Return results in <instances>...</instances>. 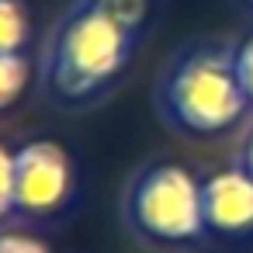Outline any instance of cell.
<instances>
[{"mask_svg": "<svg viewBox=\"0 0 253 253\" xmlns=\"http://www.w3.org/2000/svg\"><path fill=\"white\" fill-rule=\"evenodd\" d=\"M32 39V21L21 0H0V56L25 52Z\"/></svg>", "mask_w": 253, "mask_h": 253, "instance_id": "6", "label": "cell"}, {"mask_svg": "<svg viewBox=\"0 0 253 253\" xmlns=\"http://www.w3.org/2000/svg\"><path fill=\"white\" fill-rule=\"evenodd\" d=\"M18 170V208L28 215H49L70 201L73 160L59 142L35 139L14 153Z\"/></svg>", "mask_w": 253, "mask_h": 253, "instance_id": "4", "label": "cell"}, {"mask_svg": "<svg viewBox=\"0 0 253 253\" xmlns=\"http://www.w3.org/2000/svg\"><path fill=\"white\" fill-rule=\"evenodd\" d=\"M0 253H52V250L28 232H0Z\"/></svg>", "mask_w": 253, "mask_h": 253, "instance_id": "9", "label": "cell"}, {"mask_svg": "<svg viewBox=\"0 0 253 253\" xmlns=\"http://www.w3.org/2000/svg\"><path fill=\"white\" fill-rule=\"evenodd\" d=\"M139 28L125 21L108 0L80 4L52 42L49 80L59 97L84 101L108 87L128 63Z\"/></svg>", "mask_w": 253, "mask_h": 253, "instance_id": "1", "label": "cell"}, {"mask_svg": "<svg viewBox=\"0 0 253 253\" xmlns=\"http://www.w3.org/2000/svg\"><path fill=\"white\" fill-rule=\"evenodd\" d=\"M163 104L180 128L198 135L236 125L250 104L236 73V52L198 49L184 56L163 84Z\"/></svg>", "mask_w": 253, "mask_h": 253, "instance_id": "2", "label": "cell"}, {"mask_svg": "<svg viewBox=\"0 0 253 253\" xmlns=\"http://www.w3.org/2000/svg\"><path fill=\"white\" fill-rule=\"evenodd\" d=\"M243 160H246L243 167H246V170L253 173V135H250V142H246V156H243Z\"/></svg>", "mask_w": 253, "mask_h": 253, "instance_id": "11", "label": "cell"}, {"mask_svg": "<svg viewBox=\"0 0 253 253\" xmlns=\"http://www.w3.org/2000/svg\"><path fill=\"white\" fill-rule=\"evenodd\" d=\"M28 80H32V63L25 59V52L0 56V111H7L25 94Z\"/></svg>", "mask_w": 253, "mask_h": 253, "instance_id": "7", "label": "cell"}, {"mask_svg": "<svg viewBox=\"0 0 253 253\" xmlns=\"http://www.w3.org/2000/svg\"><path fill=\"white\" fill-rule=\"evenodd\" d=\"M236 73H239V84H243L246 101L253 104V35L236 49Z\"/></svg>", "mask_w": 253, "mask_h": 253, "instance_id": "10", "label": "cell"}, {"mask_svg": "<svg viewBox=\"0 0 253 253\" xmlns=\"http://www.w3.org/2000/svg\"><path fill=\"white\" fill-rule=\"evenodd\" d=\"M18 208V170H14V153L0 146V218H7Z\"/></svg>", "mask_w": 253, "mask_h": 253, "instance_id": "8", "label": "cell"}, {"mask_svg": "<svg viewBox=\"0 0 253 253\" xmlns=\"http://www.w3.org/2000/svg\"><path fill=\"white\" fill-rule=\"evenodd\" d=\"M205 194V225L225 236L253 229V173L243 170H218L201 184Z\"/></svg>", "mask_w": 253, "mask_h": 253, "instance_id": "5", "label": "cell"}, {"mask_svg": "<svg viewBox=\"0 0 253 253\" xmlns=\"http://www.w3.org/2000/svg\"><path fill=\"white\" fill-rule=\"evenodd\" d=\"M128 215L139 232L160 243H187L208 229L201 180L177 163H160L139 177L128 198Z\"/></svg>", "mask_w": 253, "mask_h": 253, "instance_id": "3", "label": "cell"}, {"mask_svg": "<svg viewBox=\"0 0 253 253\" xmlns=\"http://www.w3.org/2000/svg\"><path fill=\"white\" fill-rule=\"evenodd\" d=\"M250 4H253V0H250Z\"/></svg>", "mask_w": 253, "mask_h": 253, "instance_id": "12", "label": "cell"}]
</instances>
